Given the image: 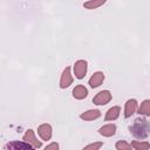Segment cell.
Returning a JSON list of instances; mask_svg holds the SVG:
<instances>
[{"label":"cell","mask_w":150,"mask_h":150,"mask_svg":"<svg viewBox=\"0 0 150 150\" xmlns=\"http://www.w3.org/2000/svg\"><path fill=\"white\" fill-rule=\"evenodd\" d=\"M129 131L135 138L144 139L150 134V123L145 118L138 117L132 122L131 125H129Z\"/></svg>","instance_id":"cell-1"},{"label":"cell","mask_w":150,"mask_h":150,"mask_svg":"<svg viewBox=\"0 0 150 150\" xmlns=\"http://www.w3.org/2000/svg\"><path fill=\"white\" fill-rule=\"evenodd\" d=\"M87 69H88V63L86 60H79L75 62L74 64V74H75V77L81 80L86 76L87 74Z\"/></svg>","instance_id":"cell-2"},{"label":"cell","mask_w":150,"mask_h":150,"mask_svg":"<svg viewBox=\"0 0 150 150\" xmlns=\"http://www.w3.org/2000/svg\"><path fill=\"white\" fill-rule=\"evenodd\" d=\"M110 100H111V93L109 90H102L93 98V102L96 105H104L109 103Z\"/></svg>","instance_id":"cell-3"},{"label":"cell","mask_w":150,"mask_h":150,"mask_svg":"<svg viewBox=\"0 0 150 150\" xmlns=\"http://www.w3.org/2000/svg\"><path fill=\"white\" fill-rule=\"evenodd\" d=\"M34 146L25 141L22 142H19V141H13V142H9L5 145L4 149H12V150H30L33 149Z\"/></svg>","instance_id":"cell-4"},{"label":"cell","mask_w":150,"mask_h":150,"mask_svg":"<svg viewBox=\"0 0 150 150\" xmlns=\"http://www.w3.org/2000/svg\"><path fill=\"white\" fill-rule=\"evenodd\" d=\"M71 83H73V76H71V73H70V68L66 67L62 71L61 79H60V88H62V89L68 88Z\"/></svg>","instance_id":"cell-5"},{"label":"cell","mask_w":150,"mask_h":150,"mask_svg":"<svg viewBox=\"0 0 150 150\" xmlns=\"http://www.w3.org/2000/svg\"><path fill=\"white\" fill-rule=\"evenodd\" d=\"M22 141H25V142H27V143H29V144H32L34 148H36V149H39V148H41V142L40 141H38V138L35 137V134H34V130H32V129H28L27 131H26V134L23 135V137H22Z\"/></svg>","instance_id":"cell-6"},{"label":"cell","mask_w":150,"mask_h":150,"mask_svg":"<svg viewBox=\"0 0 150 150\" xmlns=\"http://www.w3.org/2000/svg\"><path fill=\"white\" fill-rule=\"evenodd\" d=\"M38 134L42 138V141H49L52 138V134H53L52 127L47 123H43L38 128Z\"/></svg>","instance_id":"cell-7"},{"label":"cell","mask_w":150,"mask_h":150,"mask_svg":"<svg viewBox=\"0 0 150 150\" xmlns=\"http://www.w3.org/2000/svg\"><path fill=\"white\" fill-rule=\"evenodd\" d=\"M104 81V74L102 71H96L91 75V77L89 79V86L91 88H97L102 84V82Z\"/></svg>","instance_id":"cell-8"},{"label":"cell","mask_w":150,"mask_h":150,"mask_svg":"<svg viewBox=\"0 0 150 150\" xmlns=\"http://www.w3.org/2000/svg\"><path fill=\"white\" fill-rule=\"evenodd\" d=\"M137 109V101L135 98H130L125 102V107H124V116L128 118L130 117Z\"/></svg>","instance_id":"cell-9"},{"label":"cell","mask_w":150,"mask_h":150,"mask_svg":"<svg viewBox=\"0 0 150 150\" xmlns=\"http://www.w3.org/2000/svg\"><path fill=\"white\" fill-rule=\"evenodd\" d=\"M98 134L104 137H111L116 134V125L115 124H105L98 129Z\"/></svg>","instance_id":"cell-10"},{"label":"cell","mask_w":150,"mask_h":150,"mask_svg":"<svg viewBox=\"0 0 150 150\" xmlns=\"http://www.w3.org/2000/svg\"><path fill=\"white\" fill-rule=\"evenodd\" d=\"M100 116H101V111L98 109H90L80 115V117L84 121H94V120L98 118Z\"/></svg>","instance_id":"cell-11"},{"label":"cell","mask_w":150,"mask_h":150,"mask_svg":"<svg viewBox=\"0 0 150 150\" xmlns=\"http://www.w3.org/2000/svg\"><path fill=\"white\" fill-rule=\"evenodd\" d=\"M73 96L76 100H83V98H86L88 96V90H87V88L84 86L79 84L73 89Z\"/></svg>","instance_id":"cell-12"},{"label":"cell","mask_w":150,"mask_h":150,"mask_svg":"<svg viewBox=\"0 0 150 150\" xmlns=\"http://www.w3.org/2000/svg\"><path fill=\"white\" fill-rule=\"evenodd\" d=\"M120 112H121V108H120L118 105L111 107L110 109H108L104 120H105V121H115V120L120 116Z\"/></svg>","instance_id":"cell-13"},{"label":"cell","mask_w":150,"mask_h":150,"mask_svg":"<svg viewBox=\"0 0 150 150\" xmlns=\"http://www.w3.org/2000/svg\"><path fill=\"white\" fill-rule=\"evenodd\" d=\"M105 1L107 0H89V1H86L83 4V7L87 9H95V8H98L102 5H104Z\"/></svg>","instance_id":"cell-14"},{"label":"cell","mask_w":150,"mask_h":150,"mask_svg":"<svg viewBox=\"0 0 150 150\" xmlns=\"http://www.w3.org/2000/svg\"><path fill=\"white\" fill-rule=\"evenodd\" d=\"M138 114L143 116H149L150 115V100H144L139 108H138Z\"/></svg>","instance_id":"cell-15"},{"label":"cell","mask_w":150,"mask_h":150,"mask_svg":"<svg viewBox=\"0 0 150 150\" xmlns=\"http://www.w3.org/2000/svg\"><path fill=\"white\" fill-rule=\"evenodd\" d=\"M131 148L136 150H142V149H149L150 144L148 142H141V141H132L131 142Z\"/></svg>","instance_id":"cell-16"},{"label":"cell","mask_w":150,"mask_h":150,"mask_svg":"<svg viewBox=\"0 0 150 150\" xmlns=\"http://www.w3.org/2000/svg\"><path fill=\"white\" fill-rule=\"evenodd\" d=\"M116 149L117 150H129V149H131V144H128L125 141H118L116 143Z\"/></svg>","instance_id":"cell-17"},{"label":"cell","mask_w":150,"mask_h":150,"mask_svg":"<svg viewBox=\"0 0 150 150\" xmlns=\"http://www.w3.org/2000/svg\"><path fill=\"white\" fill-rule=\"evenodd\" d=\"M102 145H103V143H102V142L91 143V144H88V145H86V146H84V150H89V149H91V150H97V149H100Z\"/></svg>","instance_id":"cell-18"},{"label":"cell","mask_w":150,"mask_h":150,"mask_svg":"<svg viewBox=\"0 0 150 150\" xmlns=\"http://www.w3.org/2000/svg\"><path fill=\"white\" fill-rule=\"evenodd\" d=\"M50 149L57 150V149H59V144H57V143H52V144H49V145L46 146V150H50Z\"/></svg>","instance_id":"cell-19"}]
</instances>
